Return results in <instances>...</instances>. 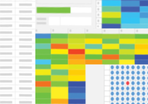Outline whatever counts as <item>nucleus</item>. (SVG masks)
Listing matches in <instances>:
<instances>
[{"label": "nucleus", "mask_w": 148, "mask_h": 104, "mask_svg": "<svg viewBox=\"0 0 148 104\" xmlns=\"http://www.w3.org/2000/svg\"><path fill=\"white\" fill-rule=\"evenodd\" d=\"M140 94H141V93H140V92H138V91L137 92H136V95L138 96H140Z\"/></svg>", "instance_id": "obj_1"}, {"label": "nucleus", "mask_w": 148, "mask_h": 104, "mask_svg": "<svg viewBox=\"0 0 148 104\" xmlns=\"http://www.w3.org/2000/svg\"><path fill=\"white\" fill-rule=\"evenodd\" d=\"M142 94L143 96H145L146 95V92H142Z\"/></svg>", "instance_id": "obj_2"}, {"label": "nucleus", "mask_w": 148, "mask_h": 104, "mask_svg": "<svg viewBox=\"0 0 148 104\" xmlns=\"http://www.w3.org/2000/svg\"><path fill=\"white\" fill-rule=\"evenodd\" d=\"M142 84L143 86H145L146 85V82L145 81H142Z\"/></svg>", "instance_id": "obj_3"}, {"label": "nucleus", "mask_w": 148, "mask_h": 104, "mask_svg": "<svg viewBox=\"0 0 148 104\" xmlns=\"http://www.w3.org/2000/svg\"><path fill=\"white\" fill-rule=\"evenodd\" d=\"M142 74L143 75H145L146 74V72L145 70H143V71H142Z\"/></svg>", "instance_id": "obj_4"}, {"label": "nucleus", "mask_w": 148, "mask_h": 104, "mask_svg": "<svg viewBox=\"0 0 148 104\" xmlns=\"http://www.w3.org/2000/svg\"><path fill=\"white\" fill-rule=\"evenodd\" d=\"M125 94H126V96H129V95H130V92H128V91H127V92H126V93H125Z\"/></svg>", "instance_id": "obj_5"}, {"label": "nucleus", "mask_w": 148, "mask_h": 104, "mask_svg": "<svg viewBox=\"0 0 148 104\" xmlns=\"http://www.w3.org/2000/svg\"><path fill=\"white\" fill-rule=\"evenodd\" d=\"M140 83H141L140 81H139V80H138V81H137L136 82V85H137V86H139V85H140Z\"/></svg>", "instance_id": "obj_6"}, {"label": "nucleus", "mask_w": 148, "mask_h": 104, "mask_svg": "<svg viewBox=\"0 0 148 104\" xmlns=\"http://www.w3.org/2000/svg\"><path fill=\"white\" fill-rule=\"evenodd\" d=\"M140 73H141L140 71H139V70H138L136 72V74L137 75H139L140 74Z\"/></svg>", "instance_id": "obj_7"}, {"label": "nucleus", "mask_w": 148, "mask_h": 104, "mask_svg": "<svg viewBox=\"0 0 148 104\" xmlns=\"http://www.w3.org/2000/svg\"><path fill=\"white\" fill-rule=\"evenodd\" d=\"M142 101H146V98H145V97H143V98H142Z\"/></svg>", "instance_id": "obj_8"}, {"label": "nucleus", "mask_w": 148, "mask_h": 104, "mask_svg": "<svg viewBox=\"0 0 148 104\" xmlns=\"http://www.w3.org/2000/svg\"><path fill=\"white\" fill-rule=\"evenodd\" d=\"M125 73H126V74L127 75H129L130 74V71L127 70V71H126V72H125Z\"/></svg>", "instance_id": "obj_9"}, {"label": "nucleus", "mask_w": 148, "mask_h": 104, "mask_svg": "<svg viewBox=\"0 0 148 104\" xmlns=\"http://www.w3.org/2000/svg\"><path fill=\"white\" fill-rule=\"evenodd\" d=\"M131 85H132V86H134V85H135V82L134 81H132L131 82Z\"/></svg>", "instance_id": "obj_10"}, {"label": "nucleus", "mask_w": 148, "mask_h": 104, "mask_svg": "<svg viewBox=\"0 0 148 104\" xmlns=\"http://www.w3.org/2000/svg\"><path fill=\"white\" fill-rule=\"evenodd\" d=\"M119 70H116V74L117 75H118L119 74Z\"/></svg>", "instance_id": "obj_11"}, {"label": "nucleus", "mask_w": 148, "mask_h": 104, "mask_svg": "<svg viewBox=\"0 0 148 104\" xmlns=\"http://www.w3.org/2000/svg\"><path fill=\"white\" fill-rule=\"evenodd\" d=\"M131 68L132 69H135V66L134 65H132L131 67Z\"/></svg>", "instance_id": "obj_12"}, {"label": "nucleus", "mask_w": 148, "mask_h": 104, "mask_svg": "<svg viewBox=\"0 0 148 104\" xmlns=\"http://www.w3.org/2000/svg\"><path fill=\"white\" fill-rule=\"evenodd\" d=\"M142 69H143V70H144V69H145V68H146V66H145V65H143V66H142Z\"/></svg>", "instance_id": "obj_13"}, {"label": "nucleus", "mask_w": 148, "mask_h": 104, "mask_svg": "<svg viewBox=\"0 0 148 104\" xmlns=\"http://www.w3.org/2000/svg\"><path fill=\"white\" fill-rule=\"evenodd\" d=\"M116 95L117 96H119V92H118V91H117L116 92Z\"/></svg>", "instance_id": "obj_14"}, {"label": "nucleus", "mask_w": 148, "mask_h": 104, "mask_svg": "<svg viewBox=\"0 0 148 104\" xmlns=\"http://www.w3.org/2000/svg\"><path fill=\"white\" fill-rule=\"evenodd\" d=\"M131 94L132 96H135V92H132L131 93Z\"/></svg>", "instance_id": "obj_15"}, {"label": "nucleus", "mask_w": 148, "mask_h": 104, "mask_svg": "<svg viewBox=\"0 0 148 104\" xmlns=\"http://www.w3.org/2000/svg\"><path fill=\"white\" fill-rule=\"evenodd\" d=\"M136 68L137 69H138V70H139V69H140V66H139V65H138V66H136Z\"/></svg>", "instance_id": "obj_16"}, {"label": "nucleus", "mask_w": 148, "mask_h": 104, "mask_svg": "<svg viewBox=\"0 0 148 104\" xmlns=\"http://www.w3.org/2000/svg\"><path fill=\"white\" fill-rule=\"evenodd\" d=\"M136 90H137L138 91H139V90H140V89H141V88H140V87L139 86H137L136 87Z\"/></svg>", "instance_id": "obj_17"}, {"label": "nucleus", "mask_w": 148, "mask_h": 104, "mask_svg": "<svg viewBox=\"0 0 148 104\" xmlns=\"http://www.w3.org/2000/svg\"><path fill=\"white\" fill-rule=\"evenodd\" d=\"M114 94H115V93H114V92H111L110 95H111V96H114Z\"/></svg>", "instance_id": "obj_18"}, {"label": "nucleus", "mask_w": 148, "mask_h": 104, "mask_svg": "<svg viewBox=\"0 0 148 104\" xmlns=\"http://www.w3.org/2000/svg\"><path fill=\"white\" fill-rule=\"evenodd\" d=\"M142 80H143V81L145 80L146 79V77L144 76H143V77H142Z\"/></svg>", "instance_id": "obj_19"}, {"label": "nucleus", "mask_w": 148, "mask_h": 104, "mask_svg": "<svg viewBox=\"0 0 148 104\" xmlns=\"http://www.w3.org/2000/svg\"><path fill=\"white\" fill-rule=\"evenodd\" d=\"M142 89L143 91H145V90H146V88L145 86L142 87Z\"/></svg>", "instance_id": "obj_20"}, {"label": "nucleus", "mask_w": 148, "mask_h": 104, "mask_svg": "<svg viewBox=\"0 0 148 104\" xmlns=\"http://www.w3.org/2000/svg\"><path fill=\"white\" fill-rule=\"evenodd\" d=\"M140 100H141V99H140V97H137L136 98V101H140Z\"/></svg>", "instance_id": "obj_21"}, {"label": "nucleus", "mask_w": 148, "mask_h": 104, "mask_svg": "<svg viewBox=\"0 0 148 104\" xmlns=\"http://www.w3.org/2000/svg\"><path fill=\"white\" fill-rule=\"evenodd\" d=\"M115 68V67L113 65H112V66H110V68L111 69H114V68Z\"/></svg>", "instance_id": "obj_22"}, {"label": "nucleus", "mask_w": 148, "mask_h": 104, "mask_svg": "<svg viewBox=\"0 0 148 104\" xmlns=\"http://www.w3.org/2000/svg\"><path fill=\"white\" fill-rule=\"evenodd\" d=\"M136 79L137 80H139L140 79H141V78H140V76H137L136 77Z\"/></svg>", "instance_id": "obj_23"}, {"label": "nucleus", "mask_w": 148, "mask_h": 104, "mask_svg": "<svg viewBox=\"0 0 148 104\" xmlns=\"http://www.w3.org/2000/svg\"><path fill=\"white\" fill-rule=\"evenodd\" d=\"M121 85L122 86H124L125 85V82L123 81H122L121 82Z\"/></svg>", "instance_id": "obj_24"}, {"label": "nucleus", "mask_w": 148, "mask_h": 104, "mask_svg": "<svg viewBox=\"0 0 148 104\" xmlns=\"http://www.w3.org/2000/svg\"><path fill=\"white\" fill-rule=\"evenodd\" d=\"M116 86H119V82L118 81H117L116 82Z\"/></svg>", "instance_id": "obj_25"}, {"label": "nucleus", "mask_w": 148, "mask_h": 104, "mask_svg": "<svg viewBox=\"0 0 148 104\" xmlns=\"http://www.w3.org/2000/svg\"><path fill=\"white\" fill-rule=\"evenodd\" d=\"M125 68H126V69H129L130 68V66H129V65H127V66H126V67H125Z\"/></svg>", "instance_id": "obj_26"}, {"label": "nucleus", "mask_w": 148, "mask_h": 104, "mask_svg": "<svg viewBox=\"0 0 148 104\" xmlns=\"http://www.w3.org/2000/svg\"><path fill=\"white\" fill-rule=\"evenodd\" d=\"M125 79H126L127 80V81L129 80L130 79V76H128V75H127V76H126V78H125Z\"/></svg>", "instance_id": "obj_27"}, {"label": "nucleus", "mask_w": 148, "mask_h": 104, "mask_svg": "<svg viewBox=\"0 0 148 104\" xmlns=\"http://www.w3.org/2000/svg\"><path fill=\"white\" fill-rule=\"evenodd\" d=\"M114 99H114V97H111L110 100L111 101H114Z\"/></svg>", "instance_id": "obj_28"}, {"label": "nucleus", "mask_w": 148, "mask_h": 104, "mask_svg": "<svg viewBox=\"0 0 148 104\" xmlns=\"http://www.w3.org/2000/svg\"><path fill=\"white\" fill-rule=\"evenodd\" d=\"M131 79L132 80H135V77L134 76H132Z\"/></svg>", "instance_id": "obj_29"}, {"label": "nucleus", "mask_w": 148, "mask_h": 104, "mask_svg": "<svg viewBox=\"0 0 148 104\" xmlns=\"http://www.w3.org/2000/svg\"><path fill=\"white\" fill-rule=\"evenodd\" d=\"M131 90H132V91H134V90H135V87L134 86H132L131 87Z\"/></svg>", "instance_id": "obj_30"}, {"label": "nucleus", "mask_w": 148, "mask_h": 104, "mask_svg": "<svg viewBox=\"0 0 148 104\" xmlns=\"http://www.w3.org/2000/svg\"><path fill=\"white\" fill-rule=\"evenodd\" d=\"M125 68V66L124 65H122L121 66V68L122 69H124Z\"/></svg>", "instance_id": "obj_31"}, {"label": "nucleus", "mask_w": 148, "mask_h": 104, "mask_svg": "<svg viewBox=\"0 0 148 104\" xmlns=\"http://www.w3.org/2000/svg\"><path fill=\"white\" fill-rule=\"evenodd\" d=\"M110 74H111L112 75H114V71H113V70H112V71H111Z\"/></svg>", "instance_id": "obj_32"}, {"label": "nucleus", "mask_w": 148, "mask_h": 104, "mask_svg": "<svg viewBox=\"0 0 148 104\" xmlns=\"http://www.w3.org/2000/svg\"><path fill=\"white\" fill-rule=\"evenodd\" d=\"M131 73L132 74V75H135V72L134 70H132V71H131Z\"/></svg>", "instance_id": "obj_33"}, {"label": "nucleus", "mask_w": 148, "mask_h": 104, "mask_svg": "<svg viewBox=\"0 0 148 104\" xmlns=\"http://www.w3.org/2000/svg\"><path fill=\"white\" fill-rule=\"evenodd\" d=\"M114 83H114V81H111L110 82V85H112V86H113V85H114Z\"/></svg>", "instance_id": "obj_34"}, {"label": "nucleus", "mask_w": 148, "mask_h": 104, "mask_svg": "<svg viewBox=\"0 0 148 104\" xmlns=\"http://www.w3.org/2000/svg\"><path fill=\"white\" fill-rule=\"evenodd\" d=\"M121 95H122V96H124V95H125V92H121Z\"/></svg>", "instance_id": "obj_35"}, {"label": "nucleus", "mask_w": 148, "mask_h": 104, "mask_svg": "<svg viewBox=\"0 0 148 104\" xmlns=\"http://www.w3.org/2000/svg\"><path fill=\"white\" fill-rule=\"evenodd\" d=\"M131 99V100L132 101H134L135 100V97H132Z\"/></svg>", "instance_id": "obj_36"}, {"label": "nucleus", "mask_w": 148, "mask_h": 104, "mask_svg": "<svg viewBox=\"0 0 148 104\" xmlns=\"http://www.w3.org/2000/svg\"><path fill=\"white\" fill-rule=\"evenodd\" d=\"M126 99V101H129L130 100V98H129V97H126V99Z\"/></svg>", "instance_id": "obj_37"}, {"label": "nucleus", "mask_w": 148, "mask_h": 104, "mask_svg": "<svg viewBox=\"0 0 148 104\" xmlns=\"http://www.w3.org/2000/svg\"><path fill=\"white\" fill-rule=\"evenodd\" d=\"M114 89H115V88H114V87H113V86L111 87H110L111 90H112V91H113V90H114Z\"/></svg>", "instance_id": "obj_38"}, {"label": "nucleus", "mask_w": 148, "mask_h": 104, "mask_svg": "<svg viewBox=\"0 0 148 104\" xmlns=\"http://www.w3.org/2000/svg\"><path fill=\"white\" fill-rule=\"evenodd\" d=\"M121 74L122 75H124V74H125V72H124V70H122V71H121Z\"/></svg>", "instance_id": "obj_39"}, {"label": "nucleus", "mask_w": 148, "mask_h": 104, "mask_svg": "<svg viewBox=\"0 0 148 104\" xmlns=\"http://www.w3.org/2000/svg\"><path fill=\"white\" fill-rule=\"evenodd\" d=\"M119 98L118 97H116V101H119Z\"/></svg>", "instance_id": "obj_40"}, {"label": "nucleus", "mask_w": 148, "mask_h": 104, "mask_svg": "<svg viewBox=\"0 0 148 104\" xmlns=\"http://www.w3.org/2000/svg\"><path fill=\"white\" fill-rule=\"evenodd\" d=\"M130 81H126V85H127V86H129V85H130Z\"/></svg>", "instance_id": "obj_41"}, {"label": "nucleus", "mask_w": 148, "mask_h": 104, "mask_svg": "<svg viewBox=\"0 0 148 104\" xmlns=\"http://www.w3.org/2000/svg\"><path fill=\"white\" fill-rule=\"evenodd\" d=\"M114 79H115V78H114V76H111V77H110L111 80H113Z\"/></svg>", "instance_id": "obj_42"}, {"label": "nucleus", "mask_w": 148, "mask_h": 104, "mask_svg": "<svg viewBox=\"0 0 148 104\" xmlns=\"http://www.w3.org/2000/svg\"><path fill=\"white\" fill-rule=\"evenodd\" d=\"M125 89H126V90H127V91H129V90H130V87H126V88H125Z\"/></svg>", "instance_id": "obj_43"}, {"label": "nucleus", "mask_w": 148, "mask_h": 104, "mask_svg": "<svg viewBox=\"0 0 148 104\" xmlns=\"http://www.w3.org/2000/svg\"><path fill=\"white\" fill-rule=\"evenodd\" d=\"M116 69H119V65H117L116 66Z\"/></svg>", "instance_id": "obj_44"}, {"label": "nucleus", "mask_w": 148, "mask_h": 104, "mask_svg": "<svg viewBox=\"0 0 148 104\" xmlns=\"http://www.w3.org/2000/svg\"><path fill=\"white\" fill-rule=\"evenodd\" d=\"M121 100L122 101H124L125 100L124 97H121Z\"/></svg>", "instance_id": "obj_45"}, {"label": "nucleus", "mask_w": 148, "mask_h": 104, "mask_svg": "<svg viewBox=\"0 0 148 104\" xmlns=\"http://www.w3.org/2000/svg\"><path fill=\"white\" fill-rule=\"evenodd\" d=\"M121 80H123L125 79V77L124 76H122L121 77Z\"/></svg>", "instance_id": "obj_46"}, {"label": "nucleus", "mask_w": 148, "mask_h": 104, "mask_svg": "<svg viewBox=\"0 0 148 104\" xmlns=\"http://www.w3.org/2000/svg\"><path fill=\"white\" fill-rule=\"evenodd\" d=\"M116 80H118L119 79V76H117L116 77Z\"/></svg>", "instance_id": "obj_47"}, {"label": "nucleus", "mask_w": 148, "mask_h": 104, "mask_svg": "<svg viewBox=\"0 0 148 104\" xmlns=\"http://www.w3.org/2000/svg\"><path fill=\"white\" fill-rule=\"evenodd\" d=\"M116 90H117V91H118V90H119V86L116 87Z\"/></svg>", "instance_id": "obj_48"}, {"label": "nucleus", "mask_w": 148, "mask_h": 104, "mask_svg": "<svg viewBox=\"0 0 148 104\" xmlns=\"http://www.w3.org/2000/svg\"><path fill=\"white\" fill-rule=\"evenodd\" d=\"M121 90H122V91H123V90H125L124 87H123V86L121 87Z\"/></svg>", "instance_id": "obj_49"}, {"label": "nucleus", "mask_w": 148, "mask_h": 104, "mask_svg": "<svg viewBox=\"0 0 148 104\" xmlns=\"http://www.w3.org/2000/svg\"><path fill=\"white\" fill-rule=\"evenodd\" d=\"M125 103H124V102H121V104H124Z\"/></svg>", "instance_id": "obj_50"}, {"label": "nucleus", "mask_w": 148, "mask_h": 104, "mask_svg": "<svg viewBox=\"0 0 148 104\" xmlns=\"http://www.w3.org/2000/svg\"><path fill=\"white\" fill-rule=\"evenodd\" d=\"M130 102H127L126 103V104H130Z\"/></svg>", "instance_id": "obj_51"}, {"label": "nucleus", "mask_w": 148, "mask_h": 104, "mask_svg": "<svg viewBox=\"0 0 148 104\" xmlns=\"http://www.w3.org/2000/svg\"><path fill=\"white\" fill-rule=\"evenodd\" d=\"M116 104H119V102H116Z\"/></svg>", "instance_id": "obj_52"}, {"label": "nucleus", "mask_w": 148, "mask_h": 104, "mask_svg": "<svg viewBox=\"0 0 148 104\" xmlns=\"http://www.w3.org/2000/svg\"><path fill=\"white\" fill-rule=\"evenodd\" d=\"M135 104V102H132V103H131V104Z\"/></svg>", "instance_id": "obj_53"}, {"label": "nucleus", "mask_w": 148, "mask_h": 104, "mask_svg": "<svg viewBox=\"0 0 148 104\" xmlns=\"http://www.w3.org/2000/svg\"><path fill=\"white\" fill-rule=\"evenodd\" d=\"M137 104H140V102H138L137 103H136Z\"/></svg>", "instance_id": "obj_54"}, {"label": "nucleus", "mask_w": 148, "mask_h": 104, "mask_svg": "<svg viewBox=\"0 0 148 104\" xmlns=\"http://www.w3.org/2000/svg\"><path fill=\"white\" fill-rule=\"evenodd\" d=\"M111 104H114V102H111V103H110Z\"/></svg>", "instance_id": "obj_55"}, {"label": "nucleus", "mask_w": 148, "mask_h": 104, "mask_svg": "<svg viewBox=\"0 0 148 104\" xmlns=\"http://www.w3.org/2000/svg\"><path fill=\"white\" fill-rule=\"evenodd\" d=\"M142 104H145V102H143V103H142Z\"/></svg>", "instance_id": "obj_56"}]
</instances>
